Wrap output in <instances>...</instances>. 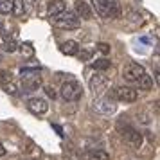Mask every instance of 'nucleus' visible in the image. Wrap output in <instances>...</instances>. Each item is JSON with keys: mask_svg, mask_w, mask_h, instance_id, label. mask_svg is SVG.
<instances>
[{"mask_svg": "<svg viewBox=\"0 0 160 160\" xmlns=\"http://www.w3.org/2000/svg\"><path fill=\"white\" fill-rule=\"evenodd\" d=\"M11 72L9 70H0V85H8V83H11Z\"/></svg>", "mask_w": 160, "mask_h": 160, "instance_id": "obj_23", "label": "nucleus"}, {"mask_svg": "<svg viewBox=\"0 0 160 160\" xmlns=\"http://www.w3.org/2000/svg\"><path fill=\"white\" fill-rule=\"evenodd\" d=\"M92 67H94L95 70H106V68L112 67V61L106 58H101V59H95L94 63H92Z\"/></svg>", "mask_w": 160, "mask_h": 160, "instance_id": "obj_18", "label": "nucleus"}, {"mask_svg": "<svg viewBox=\"0 0 160 160\" xmlns=\"http://www.w3.org/2000/svg\"><path fill=\"white\" fill-rule=\"evenodd\" d=\"M95 47H97V51H99V52H102V54H110V49H112V47H110L108 43H104V42H101V43H97Z\"/></svg>", "mask_w": 160, "mask_h": 160, "instance_id": "obj_25", "label": "nucleus"}, {"mask_svg": "<svg viewBox=\"0 0 160 160\" xmlns=\"http://www.w3.org/2000/svg\"><path fill=\"white\" fill-rule=\"evenodd\" d=\"M76 56H79L81 61H90V59H92V51H81V52H78Z\"/></svg>", "mask_w": 160, "mask_h": 160, "instance_id": "obj_24", "label": "nucleus"}, {"mask_svg": "<svg viewBox=\"0 0 160 160\" xmlns=\"http://www.w3.org/2000/svg\"><path fill=\"white\" fill-rule=\"evenodd\" d=\"M4 51H6V52L18 51V43H16L15 40H8V38H6V42H4Z\"/></svg>", "mask_w": 160, "mask_h": 160, "instance_id": "obj_22", "label": "nucleus"}, {"mask_svg": "<svg viewBox=\"0 0 160 160\" xmlns=\"http://www.w3.org/2000/svg\"><path fill=\"white\" fill-rule=\"evenodd\" d=\"M110 97L117 99V101H122V102H135L138 94H137V90H133L130 87H115L110 92Z\"/></svg>", "mask_w": 160, "mask_h": 160, "instance_id": "obj_3", "label": "nucleus"}, {"mask_svg": "<svg viewBox=\"0 0 160 160\" xmlns=\"http://www.w3.org/2000/svg\"><path fill=\"white\" fill-rule=\"evenodd\" d=\"M0 36H8V32H6V29H4V25H2V22H0Z\"/></svg>", "mask_w": 160, "mask_h": 160, "instance_id": "obj_28", "label": "nucleus"}, {"mask_svg": "<svg viewBox=\"0 0 160 160\" xmlns=\"http://www.w3.org/2000/svg\"><path fill=\"white\" fill-rule=\"evenodd\" d=\"M137 83H138V88L140 90H151L153 88V79H151V76H148V74H144Z\"/></svg>", "mask_w": 160, "mask_h": 160, "instance_id": "obj_16", "label": "nucleus"}, {"mask_svg": "<svg viewBox=\"0 0 160 160\" xmlns=\"http://www.w3.org/2000/svg\"><path fill=\"white\" fill-rule=\"evenodd\" d=\"M59 51L63 52L65 56H76L79 52V43L74 42V40H67V42H63L59 45Z\"/></svg>", "mask_w": 160, "mask_h": 160, "instance_id": "obj_11", "label": "nucleus"}, {"mask_svg": "<svg viewBox=\"0 0 160 160\" xmlns=\"http://www.w3.org/2000/svg\"><path fill=\"white\" fill-rule=\"evenodd\" d=\"M18 51H20V54H22L25 59H29L34 56V47H32V43H29V42H23V43L18 45Z\"/></svg>", "mask_w": 160, "mask_h": 160, "instance_id": "obj_14", "label": "nucleus"}, {"mask_svg": "<svg viewBox=\"0 0 160 160\" xmlns=\"http://www.w3.org/2000/svg\"><path fill=\"white\" fill-rule=\"evenodd\" d=\"M2 87H4V90H6V92H8V94H16V90H18V88H16V85L15 83H13V81H11V83H8V85H2Z\"/></svg>", "mask_w": 160, "mask_h": 160, "instance_id": "obj_26", "label": "nucleus"}, {"mask_svg": "<svg viewBox=\"0 0 160 160\" xmlns=\"http://www.w3.org/2000/svg\"><path fill=\"white\" fill-rule=\"evenodd\" d=\"M110 155L102 149H95L94 153H90V160H108Z\"/></svg>", "mask_w": 160, "mask_h": 160, "instance_id": "obj_21", "label": "nucleus"}, {"mask_svg": "<svg viewBox=\"0 0 160 160\" xmlns=\"http://www.w3.org/2000/svg\"><path fill=\"white\" fill-rule=\"evenodd\" d=\"M23 81V92H34L38 88L42 87V79H40V76L36 78H29V79H22Z\"/></svg>", "mask_w": 160, "mask_h": 160, "instance_id": "obj_13", "label": "nucleus"}, {"mask_svg": "<svg viewBox=\"0 0 160 160\" xmlns=\"http://www.w3.org/2000/svg\"><path fill=\"white\" fill-rule=\"evenodd\" d=\"M119 131H121V135H122V137L126 138L133 148H140L142 142H144L142 133H138L133 126H128V124H124V128H122V126H119Z\"/></svg>", "mask_w": 160, "mask_h": 160, "instance_id": "obj_5", "label": "nucleus"}, {"mask_svg": "<svg viewBox=\"0 0 160 160\" xmlns=\"http://www.w3.org/2000/svg\"><path fill=\"white\" fill-rule=\"evenodd\" d=\"M92 108L97 112V113H102V115H112L115 112V104L110 97H97L94 102H92Z\"/></svg>", "mask_w": 160, "mask_h": 160, "instance_id": "obj_7", "label": "nucleus"}, {"mask_svg": "<svg viewBox=\"0 0 160 160\" xmlns=\"http://www.w3.org/2000/svg\"><path fill=\"white\" fill-rule=\"evenodd\" d=\"M15 16H22L25 13V0H13V11Z\"/></svg>", "mask_w": 160, "mask_h": 160, "instance_id": "obj_15", "label": "nucleus"}, {"mask_svg": "<svg viewBox=\"0 0 160 160\" xmlns=\"http://www.w3.org/2000/svg\"><path fill=\"white\" fill-rule=\"evenodd\" d=\"M20 76H22V79L36 78V76H40V68H22L20 70Z\"/></svg>", "mask_w": 160, "mask_h": 160, "instance_id": "obj_19", "label": "nucleus"}, {"mask_svg": "<svg viewBox=\"0 0 160 160\" xmlns=\"http://www.w3.org/2000/svg\"><path fill=\"white\" fill-rule=\"evenodd\" d=\"M4 155H6V148L0 144V157H4Z\"/></svg>", "mask_w": 160, "mask_h": 160, "instance_id": "obj_29", "label": "nucleus"}, {"mask_svg": "<svg viewBox=\"0 0 160 160\" xmlns=\"http://www.w3.org/2000/svg\"><path fill=\"white\" fill-rule=\"evenodd\" d=\"M76 15H78V18H83V20L92 18V9L85 0H76Z\"/></svg>", "mask_w": 160, "mask_h": 160, "instance_id": "obj_9", "label": "nucleus"}, {"mask_svg": "<svg viewBox=\"0 0 160 160\" xmlns=\"http://www.w3.org/2000/svg\"><path fill=\"white\" fill-rule=\"evenodd\" d=\"M61 97L65 99V101H79L81 97H83V87H81V83H78V81H67V83H63L61 85Z\"/></svg>", "mask_w": 160, "mask_h": 160, "instance_id": "obj_1", "label": "nucleus"}, {"mask_svg": "<svg viewBox=\"0 0 160 160\" xmlns=\"http://www.w3.org/2000/svg\"><path fill=\"white\" fill-rule=\"evenodd\" d=\"M27 110L31 113H34V115H43V113L49 112V102L45 99H42V97H32L27 102Z\"/></svg>", "mask_w": 160, "mask_h": 160, "instance_id": "obj_8", "label": "nucleus"}, {"mask_svg": "<svg viewBox=\"0 0 160 160\" xmlns=\"http://www.w3.org/2000/svg\"><path fill=\"white\" fill-rule=\"evenodd\" d=\"M13 11V0H0V15H9Z\"/></svg>", "mask_w": 160, "mask_h": 160, "instance_id": "obj_20", "label": "nucleus"}, {"mask_svg": "<svg viewBox=\"0 0 160 160\" xmlns=\"http://www.w3.org/2000/svg\"><path fill=\"white\" fill-rule=\"evenodd\" d=\"M144 74H146V70L142 65H138V63H128L126 68L122 70V78L126 81H130V83H137Z\"/></svg>", "mask_w": 160, "mask_h": 160, "instance_id": "obj_6", "label": "nucleus"}, {"mask_svg": "<svg viewBox=\"0 0 160 160\" xmlns=\"http://www.w3.org/2000/svg\"><path fill=\"white\" fill-rule=\"evenodd\" d=\"M54 25L59 29H76V27H79V18L72 11H65L58 18H54Z\"/></svg>", "mask_w": 160, "mask_h": 160, "instance_id": "obj_2", "label": "nucleus"}, {"mask_svg": "<svg viewBox=\"0 0 160 160\" xmlns=\"http://www.w3.org/2000/svg\"><path fill=\"white\" fill-rule=\"evenodd\" d=\"M67 11V2L65 0H54L51 6H49V16L51 18H58L61 13Z\"/></svg>", "mask_w": 160, "mask_h": 160, "instance_id": "obj_12", "label": "nucleus"}, {"mask_svg": "<svg viewBox=\"0 0 160 160\" xmlns=\"http://www.w3.org/2000/svg\"><path fill=\"white\" fill-rule=\"evenodd\" d=\"M108 85H110L108 78L102 76V74H95V76H92L90 81H88V87L92 90V94L97 95V97H101V95L108 90Z\"/></svg>", "mask_w": 160, "mask_h": 160, "instance_id": "obj_4", "label": "nucleus"}, {"mask_svg": "<svg viewBox=\"0 0 160 160\" xmlns=\"http://www.w3.org/2000/svg\"><path fill=\"white\" fill-rule=\"evenodd\" d=\"M92 4H94L95 11H97V15L101 16V18H113L112 9L108 8V4L104 0H92Z\"/></svg>", "mask_w": 160, "mask_h": 160, "instance_id": "obj_10", "label": "nucleus"}, {"mask_svg": "<svg viewBox=\"0 0 160 160\" xmlns=\"http://www.w3.org/2000/svg\"><path fill=\"white\" fill-rule=\"evenodd\" d=\"M45 94L49 95L51 99H54V97H56V90H54L52 87H45Z\"/></svg>", "mask_w": 160, "mask_h": 160, "instance_id": "obj_27", "label": "nucleus"}, {"mask_svg": "<svg viewBox=\"0 0 160 160\" xmlns=\"http://www.w3.org/2000/svg\"><path fill=\"white\" fill-rule=\"evenodd\" d=\"M104 2H106L108 8L112 9L113 18H119V16H121V2H119V0H104Z\"/></svg>", "mask_w": 160, "mask_h": 160, "instance_id": "obj_17", "label": "nucleus"}]
</instances>
